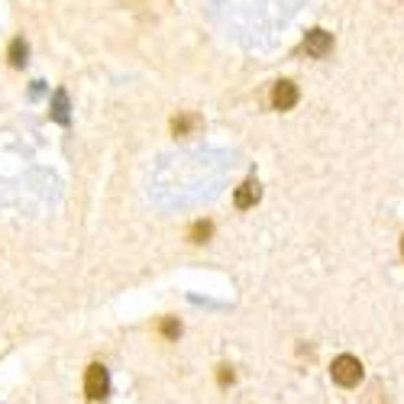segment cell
I'll use <instances>...</instances> for the list:
<instances>
[{"label":"cell","instance_id":"obj_11","mask_svg":"<svg viewBox=\"0 0 404 404\" xmlns=\"http://www.w3.org/2000/svg\"><path fill=\"white\" fill-rule=\"evenodd\" d=\"M369 404H388V391L382 395V382H375V385L369 388Z\"/></svg>","mask_w":404,"mask_h":404},{"label":"cell","instance_id":"obj_5","mask_svg":"<svg viewBox=\"0 0 404 404\" xmlns=\"http://www.w3.org/2000/svg\"><path fill=\"white\" fill-rule=\"evenodd\" d=\"M259 197H262V185H259L255 178H246V181L237 188V194H233V204H237L239 211H249V207L259 204Z\"/></svg>","mask_w":404,"mask_h":404},{"label":"cell","instance_id":"obj_8","mask_svg":"<svg viewBox=\"0 0 404 404\" xmlns=\"http://www.w3.org/2000/svg\"><path fill=\"white\" fill-rule=\"evenodd\" d=\"M197 126H201V117L197 114H178L175 120H172V133H175V136H191Z\"/></svg>","mask_w":404,"mask_h":404},{"label":"cell","instance_id":"obj_14","mask_svg":"<svg viewBox=\"0 0 404 404\" xmlns=\"http://www.w3.org/2000/svg\"><path fill=\"white\" fill-rule=\"evenodd\" d=\"M401 255H404V237H401Z\"/></svg>","mask_w":404,"mask_h":404},{"label":"cell","instance_id":"obj_7","mask_svg":"<svg viewBox=\"0 0 404 404\" xmlns=\"http://www.w3.org/2000/svg\"><path fill=\"white\" fill-rule=\"evenodd\" d=\"M7 59H10V65H13V68H23V65L29 62V45H27V39H23V36H17V39L10 43Z\"/></svg>","mask_w":404,"mask_h":404},{"label":"cell","instance_id":"obj_12","mask_svg":"<svg viewBox=\"0 0 404 404\" xmlns=\"http://www.w3.org/2000/svg\"><path fill=\"white\" fill-rule=\"evenodd\" d=\"M217 382L220 385H230L233 382V369L230 366H217Z\"/></svg>","mask_w":404,"mask_h":404},{"label":"cell","instance_id":"obj_9","mask_svg":"<svg viewBox=\"0 0 404 404\" xmlns=\"http://www.w3.org/2000/svg\"><path fill=\"white\" fill-rule=\"evenodd\" d=\"M211 237H214L211 220H197V223H191V230H188V239H191V243H207Z\"/></svg>","mask_w":404,"mask_h":404},{"label":"cell","instance_id":"obj_4","mask_svg":"<svg viewBox=\"0 0 404 404\" xmlns=\"http://www.w3.org/2000/svg\"><path fill=\"white\" fill-rule=\"evenodd\" d=\"M298 84L294 81H275L272 84V107L275 110H291L298 104Z\"/></svg>","mask_w":404,"mask_h":404},{"label":"cell","instance_id":"obj_13","mask_svg":"<svg viewBox=\"0 0 404 404\" xmlns=\"http://www.w3.org/2000/svg\"><path fill=\"white\" fill-rule=\"evenodd\" d=\"M29 94H33V97L43 94V81H33V88H29Z\"/></svg>","mask_w":404,"mask_h":404},{"label":"cell","instance_id":"obj_10","mask_svg":"<svg viewBox=\"0 0 404 404\" xmlns=\"http://www.w3.org/2000/svg\"><path fill=\"white\" fill-rule=\"evenodd\" d=\"M158 330H162V336H168V340H178V336H181V324H178L175 317H165V320L158 324Z\"/></svg>","mask_w":404,"mask_h":404},{"label":"cell","instance_id":"obj_2","mask_svg":"<svg viewBox=\"0 0 404 404\" xmlns=\"http://www.w3.org/2000/svg\"><path fill=\"white\" fill-rule=\"evenodd\" d=\"M107 391H110V375L100 362H91L84 372V395H88V401H104Z\"/></svg>","mask_w":404,"mask_h":404},{"label":"cell","instance_id":"obj_6","mask_svg":"<svg viewBox=\"0 0 404 404\" xmlns=\"http://www.w3.org/2000/svg\"><path fill=\"white\" fill-rule=\"evenodd\" d=\"M49 114H52L55 124L68 126V120H71V104H68V91H65V88H59V91L52 94V107H49Z\"/></svg>","mask_w":404,"mask_h":404},{"label":"cell","instance_id":"obj_1","mask_svg":"<svg viewBox=\"0 0 404 404\" xmlns=\"http://www.w3.org/2000/svg\"><path fill=\"white\" fill-rule=\"evenodd\" d=\"M330 378H334L340 388H356L362 382V362L356 359V356H350V352H343V356L334 359V366H330Z\"/></svg>","mask_w":404,"mask_h":404},{"label":"cell","instance_id":"obj_3","mask_svg":"<svg viewBox=\"0 0 404 404\" xmlns=\"http://www.w3.org/2000/svg\"><path fill=\"white\" fill-rule=\"evenodd\" d=\"M304 52L311 59H327V55L334 52V33H327V29H311L304 36Z\"/></svg>","mask_w":404,"mask_h":404}]
</instances>
